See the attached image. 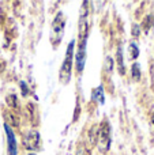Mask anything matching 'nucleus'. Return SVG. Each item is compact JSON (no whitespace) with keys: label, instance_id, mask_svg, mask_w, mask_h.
I'll return each instance as SVG.
<instances>
[{"label":"nucleus","instance_id":"f257e3e1","mask_svg":"<svg viewBox=\"0 0 154 155\" xmlns=\"http://www.w3.org/2000/svg\"><path fill=\"white\" fill-rule=\"evenodd\" d=\"M74 49H75V41H70L67 46V52H65L63 64L60 67L59 80L62 84H68L71 80V71H72V60H74Z\"/></svg>","mask_w":154,"mask_h":155},{"label":"nucleus","instance_id":"f03ea898","mask_svg":"<svg viewBox=\"0 0 154 155\" xmlns=\"http://www.w3.org/2000/svg\"><path fill=\"white\" fill-rule=\"evenodd\" d=\"M111 125L106 120H104L102 123L98 125L97 131V137H95V143L98 146V150L101 153H106L111 148Z\"/></svg>","mask_w":154,"mask_h":155},{"label":"nucleus","instance_id":"7ed1b4c3","mask_svg":"<svg viewBox=\"0 0 154 155\" xmlns=\"http://www.w3.org/2000/svg\"><path fill=\"white\" fill-rule=\"evenodd\" d=\"M64 26H65V16L62 11L56 14L53 22H52V30H51V40L52 42H56V45H59L62 41L63 33H64Z\"/></svg>","mask_w":154,"mask_h":155},{"label":"nucleus","instance_id":"20e7f679","mask_svg":"<svg viewBox=\"0 0 154 155\" xmlns=\"http://www.w3.org/2000/svg\"><path fill=\"white\" fill-rule=\"evenodd\" d=\"M22 144L26 150L29 151H35L40 148L41 144V139H40V134L35 129H30L29 132L25 134V136L22 137Z\"/></svg>","mask_w":154,"mask_h":155},{"label":"nucleus","instance_id":"39448f33","mask_svg":"<svg viewBox=\"0 0 154 155\" xmlns=\"http://www.w3.org/2000/svg\"><path fill=\"white\" fill-rule=\"evenodd\" d=\"M86 44L87 40H79L78 49H76L75 54V68L78 74H82L85 68V63H86Z\"/></svg>","mask_w":154,"mask_h":155},{"label":"nucleus","instance_id":"423d86ee","mask_svg":"<svg viewBox=\"0 0 154 155\" xmlns=\"http://www.w3.org/2000/svg\"><path fill=\"white\" fill-rule=\"evenodd\" d=\"M4 131H5V136H7V154L18 155V144H16L15 132H14L12 127L8 125V124H4Z\"/></svg>","mask_w":154,"mask_h":155},{"label":"nucleus","instance_id":"0eeeda50","mask_svg":"<svg viewBox=\"0 0 154 155\" xmlns=\"http://www.w3.org/2000/svg\"><path fill=\"white\" fill-rule=\"evenodd\" d=\"M92 101L97 102V104H100V105H104V102H105V91H104V86L102 84H100V86H97L95 88H93Z\"/></svg>","mask_w":154,"mask_h":155},{"label":"nucleus","instance_id":"6e6552de","mask_svg":"<svg viewBox=\"0 0 154 155\" xmlns=\"http://www.w3.org/2000/svg\"><path fill=\"white\" fill-rule=\"evenodd\" d=\"M117 68H119V74L124 75L126 74V65H124V59H123V48L122 45L117 46Z\"/></svg>","mask_w":154,"mask_h":155},{"label":"nucleus","instance_id":"1a4fd4ad","mask_svg":"<svg viewBox=\"0 0 154 155\" xmlns=\"http://www.w3.org/2000/svg\"><path fill=\"white\" fill-rule=\"evenodd\" d=\"M5 102H7V105L11 109H19V102L15 94H8L7 98H5Z\"/></svg>","mask_w":154,"mask_h":155},{"label":"nucleus","instance_id":"9d476101","mask_svg":"<svg viewBox=\"0 0 154 155\" xmlns=\"http://www.w3.org/2000/svg\"><path fill=\"white\" fill-rule=\"evenodd\" d=\"M128 54H130V59L131 60H136L139 56V49H138V45L135 42H130L128 45Z\"/></svg>","mask_w":154,"mask_h":155},{"label":"nucleus","instance_id":"9b49d317","mask_svg":"<svg viewBox=\"0 0 154 155\" xmlns=\"http://www.w3.org/2000/svg\"><path fill=\"white\" fill-rule=\"evenodd\" d=\"M131 78H132V80H135V82H138V80L141 79V65H139L138 63H134V64L131 65Z\"/></svg>","mask_w":154,"mask_h":155},{"label":"nucleus","instance_id":"f8f14e48","mask_svg":"<svg viewBox=\"0 0 154 155\" xmlns=\"http://www.w3.org/2000/svg\"><path fill=\"white\" fill-rule=\"evenodd\" d=\"M112 68H113V59L111 56H106L105 59V71L108 74H112Z\"/></svg>","mask_w":154,"mask_h":155},{"label":"nucleus","instance_id":"ddd939ff","mask_svg":"<svg viewBox=\"0 0 154 155\" xmlns=\"http://www.w3.org/2000/svg\"><path fill=\"white\" fill-rule=\"evenodd\" d=\"M131 34L134 35V37H139V34H141V27L138 26V25H132V30H131Z\"/></svg>","mask_w":154,"mask_h":155},{"label":"nucleus","instance_id":"4468645a","mask_svg":"<svg viewBox=\"0 0 154 155\" xmlns=\"http://www.w3.org/2000/svg\"><path fill=\"white\" fill-rule=\"evenodd\" d=\"M152 18H153V16H147V18L145 19V25H143V27H145L146 30H149L150 27L153 26V19H152Z\"/></svg>","mask_w":154,"mask_h":155},{"label":"nucleus","instance_id":"2eb2a0df","mask_svg":"<svg viewBox=\"0 0 154 155\" xmlns=\"http://www.w3.org/2000/svg\"><path fill=\"white\" fill-rule=\"evenodd\" d=\"M19 86H21V90H22V95L26 97L27 94H29V88H27L26 83H25V82H21V83H19Z\"/></svg>","mask_w":154,"mask_h":155},{"label":"nucleus","instance_id":"dca6fc26","mask_svg":"<svg viewBox=\"0 0 154 155\" xmlns=\"http://www.w3.org/2000/svg\"><path fill=\"white\" fill-rule=\"evenodd\" d=\"M27 155H35L34 153H30V154H27Z\"/></svg>","mask_w":154,"mask_h":155}]
</instances>
